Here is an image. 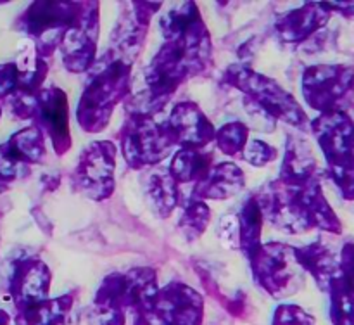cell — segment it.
<instances>
[{"label":"cell","mask_w":354,"mask_h":325,"mask_svg":"<svg viewBox=\"0 0 354 325\" xmlns=\"http://www.w3.org/2000/svg\"><path fill=\"white\" fill-rule=\"evenodd\" d=\"M277 180L290 189H301L315 182L311 175V166L306 162V158L299 151L296 142H289V145H286V156H283L282 168Z\"/></svg>","instance_id":"obj_24"},{"label":"cell","mask_w":354,"mask_h":325,"mask_svg":"<svg viewBox=\"0 0 354 325\" xmlns=\"http://www.w3.org/2000/svg\"><path fill=\"white\" fill-rule=\"evenodd\" d=\"M221 80L225 85L239 90L242 95L258 104L275 121H282L294 128H306V113L301 104L294 99L292 93L287 92L277 80L242 62L228 66Z\"/></svg>","instance_id":"obj_2"},{"label":"cell","mask_w":354,"mask_h":325,"mask_svg":"<svg viewBox=\"0 0 354 325\" xmlns=\"http://www.w3.org/2000/svg\"><path fill=\"white\" fill-rule=\"evenodd\" d=\"M273 325H310L306 315L292 304H282L275 313Z\"/></svg>","instance_id":"obj_29"},{"label":"cell","mask_w":354,"mask_h":325,"mask_svg":"<svg viewBox=\"0 0 354 325\" xmlns=\"http://www.w3.org/2000/svg\"><path fill=\"white\" fill-rule=\"evenodd\" d=\"M263 227H265V213H263L258 194H254L244 201L237 214L239 249L245 256V259L251 258L263 244Z\"/></svg>","instance_id":"obj_20"},{"label":"cell","mask_w":354,"mask_h":325,"mask_svg":"<svg viewBox=\"0 0 354 325\" xmlns=\"http://www.w3.org/2000/svg\"><path fill=\"white\" fill-rule=\"evenodd\" d=\"M31 124L50 140L55 156H64L73 147L68 93L57 85L44 86L35 100Z\"/></svg>","instance_id":"obj_11"},{"label":"cell","mask_w":354,"mask_h":325,"mask_svg":"<svg viewBox=\"0 0 354 325\" xmlns=\"http://www.w3.org/2000/svg\"><path fill=\"white\" fill-rule=\"evenodd\" d=\"M318 24H322V6L306 3L279 17L275 23V33L280 40L297 44L304 40Z\"/></svg>","instance_id":"obj_21"},{"label":"cell","mask_w":354,"mask_h":325,"mask_svg":"<svg viewBox=\"0 0 354 325\" xmlns=\"http://www.w3.org/2000/svg\"><path fill=\"white\" fill-rule=\"evenodd\" d=\"M73 297L66 296L45 299L30 306L19 308L17 325H64L66 315L71 310Z\"/></svg>","instance_id":"obj_22"},{"label":"cell","mask_w":354,"mask_h":325,"mask_svg":"<svg viewBox=\"0 0 354 325\" xmlns=\"http://www.w3.org/2000/svg\"><path fill=\"white\" fill-rule=\"evenodd\" d=\"M100 37V3L82 2L75 21L62 37L59 50L62 66L73 75L88 73L97 61Z\"/></svg>","instance_id":"obj_10"},{"label":"cell","mask_w":354,"mask_h":325,"mask_svg":"<svg viewBox=\"0 0 354 325\" xmlns=\"http://www.w3.org/2000/svg\"><path fill=\"white\" fill-rule=\"evenodd\" d=\"M158 292V272L152 266H133L104 277L95 294V306L118 311L133 310L137 313L154 306Z\"/></svg>","instance_id":"obj_7"},{"label":"cell","mask_w":354,"mask_h":325,"mask_svg":"<svg viewBox=\"0 0 354 325\" xmlns=\"http://www.w3.org/2000/svg\"><path fill=\"white\" fill-rule=\"evenodd\" d=\"M137 320H135V325H165L162 318L159 317L156 308H147V310L137 311Z\"/></svg>","instance_id":"obj_30"},{"label":"cell","mask_w":354,"mask_h":325,"mask_svg":"<svg viewBox=\"0 0 354 325\" xmlns=\"http://www.w3.org/2000/svg\"><path fill=\"white\" fill-rule=\"evenodd\" d=\"M2 111H3L2 109V104H0V118H2Z\"/></svg>","instance_id":"obj_33"},{"label":"cell","mask_w":354,"mask_h":325,"mask_svg":"<svg viewBox=\"0 0 354 325\" xmlns=\"http://www.w3.org/2000/svg\"><path fill=\"white\" fill-rule=\"evenodd\" d=\"M279 158V151L275 145L268 144V142L261 140V138H249L248 145H245L244 152H242V159L249 162L254 168H263L268 166Z\"/></svg>","instance_id":"obj_26"},{"label":"cell","mask_w":354,"mask_h":325,"mask_svg":"<svg viewBox=\"0 0 354 325\" xmlns=\"http://www.w3.org/2000/svg\"><path fill=\"white\" fill-rule=\"evenodd\" d=\"M47 156V138L30 124L10 135L0 144V182L10 183L26 178L33 166L41 165Z\"/></svg>","instance_id":"obj_13"},{"label":"cell","mask_w":354,"mask_h":325,"mask_svg":"<svg viewBox=\"0 0 354 325\" xmlns=\"http://www.w3.org/2000/svg\"><path fill=\"white\" fill-rule=\"evenodd\" d=\"M242 102H244L245 111H248L249 123H245V124L249 127V130L265 131V133H272V131H275L277 121L273 120L270 114H266L265 111L258 106V104H254L251 99H248V97H244V99H242Z\"/></svg>","instance_id":"obj_27"},{"label":"cell","mask_w":354,"mask_h":325,"mask_svg":"<svg viewBox=\"0 0 354 325\" xmlns=\"http://www.w3.org/2000/svg\"><path fill=\"white\" fill-rule=\"evenodd\" d=\"M161 9L162 3L159 2L123 3L116 26L111 35V47L107 48V52L113 57L133 64L144 50L152 16Z\"/></svg>","instance_id":"obj_12"},{"label":"cell","mask_w":354,"mask_h":325,"mask_svg":"<svg viewBox=\"0 0 354 325\" xmlns=\"http://www.w3.org/2000/svg\"><path fill=\"white\" fill-rule=\"evenodd\" d=\"M52 286V272L38 256H24L10 268L9 294L17 308L40 303L48 297Z\"/></svg>","instance_id":"obj_15"},{"label":"cell","mask_w":354,"mask_h":325,"mask_svg":"<svg viewBox=\"0 0 354 325\" xmlns=\"http://www.w3.org/2000/svg\"><path fill=\"white\" fill-rule=\"evenodd\" d=\"M162 124L175 149H206L214 144L216 127L192 100L176 102Z\"/></svg>","instance_id":"obj_14"},{"label":"cell","mask_w":354,"mask_h":325,"mask_svg":"<svg viewBox=\"0 0 354 325\" xmlns=\"http://www.w3.org/2000/svg\"><path fill=\"white\" fill-rule=\"evenodd\" d=\"M245 189V173L232 161L214 162L206 178L192 187V196L203 201H228Z\"/></svg>","instance_id":"obj_17"},{"label":"cell","mask_w":354,"mask_h":325,"mask_svg":"<svg viewBox=\"0 0 354 325\" xmlns=\"http://www.w3.org/2000/svg\"><path fill=\"white\" fill-rule=\"evenodd\" d=\"M82 2H31L14 21V28L30 38L37 54L48 61L75 21Z\"/></svg>","instance_id":"obj_5"},{"label":"cell","mask_w":354,"mask_h":325,"mask_svg":"<svg viewBox=\"0 0 354 325\" xmlns=\"http://www.w3.org/2000/svg\"><path fill=\"white\" fill-rule=\"evenodd\" d=\"M144 190L152 213L162 220L171 216L182 203V187L173 180L168 168H161V165L149 168Z\"/></svg>","instance_id":"obj_18"},{"label":"cell","mask_w":354,"mask_h":325,"mask_svg":"<svg viewBox=\"0 0 354 325\" xmlns=\"http://www.w3.org/2000/svg\"><path fill=\"white\" fill-rule=\"evenodd\" d=\"M7 320H9L7 313H6V311L0 310V325H7Z\"/></svg>","instance_id":"obj_31"},{"label":"cell","mask_w":354,"mask_h":325,"mask_svg":"<svg viewBox=\"0 0 354 325\" xmlns=\"http://www.w3.org/2000/svg\"><path fill=\"white\" fill-rule=\"evenodd\" d=\"M248 261L254 282L277 299L290 296L303 286V268L289 244L263 242Z\"/></svg>","instance_id":"obj_6"},{"label":"cell","mask_w":354,"mask_h":325,"mask_svg":"<svg viewBox=\"0 0 354 325\" xmlns=\"http://www.w3.org/2000/svg\"><path fill=\"white\" fill-rule=\"evenodd\" d=\"M249 135H251V130L244 121H228V123L216 128L214 145L227 158L242 159V152L248 145Z\"/></svg>","instance_id":"obj_25"},{"label":"cell","mask_w":354,"mask_h":325,"mask_svg":"<svg viewBox=\"0 0 354 325\" xmlns=\"http://www.w3.org/2000/svg\"><path fill=\"white\" fill-rule=\"evenodd\" d=\"M159 30L165 41L175 44L189 57L197 76L209 71L213 66V41L196 2L169 6L159 16Z\"/></svg>","instance_id":"obj_3"},{"label":"cell","mask_w":354,"mask_h":325,"mask_svg":"<svg viewBox=\"0 0 354 325\" xmlns=\"http://www.w3.org/2000/svg\"><path fill=\"white\" fill-rule=\"evenodd\" d=\"M9 189H10L9 185H6V183H2V182H0V194L7 192V190H9Z\"/></svg>","instance_id":"obj_32"},{"label":"cell","mask_w":354,"mask_h":325,"mask_svg":"<svg viewBox=\"0 0 354 325\" xmlns=\"http://www.w3.org/2000/svg\"><path fill=\"white\" fill-rule=\"evenodd\" d=\"M183 206L182 214H180L178 220V232L185 237V241L194 242L197 239L203 237L206 234L207 227L211 223V218H213V213H211V207L206 201L197 199L190 194L185 201L182 197Z\"/></svg>","instance_id":"obj_23"},{"label":"cell","mask_w":354,"mask_h":325,"mask_svg":"<svg viewBox=\"0 0 354 325\" xmlns=\"http://www.w3.org/2000/svg\"><path fill=\"white\" fill-rule=\"evenodd\" d=\"M116 161L118 145L113 140H95L86 145L71 175L76 192L95 203L109 199L116 189Z\"/></svg>","instance_id":"obj_9"},{"label":"cell","mask_w":354,"mask_h":325,"mask_svg":"<svg viewBox=\"0 0 354 325\" xmlns=\"http://www.w3.org/2000/svg\"><path fill=\"white\" fill-rule=\"evenodd\" d=\"M194 76L197 73L189 57L175 44L165 41L145 68V90L142 93L151 113L158 116L180 86Z\"/></svg>","instance_id":"obj_8"},{"label":"cell","mask_w":354,"mask_h":325,"mask_svg":"<svg viewBox=\"0 0 354 325\" xmlns=\"http://www.w3.org/2000/svg\"><path fill=\"white\" fill-rule=\"evenodd\" d=\"M133 64L113 57L109 52L97 59L88 71L76 106V123L85 133H100L109 127L120 104L131 95Z\"/></svg>","instance_id":"obj_1"},{"label":"cell","mask_w":354,"mask_h":325,"mask_svg":"<svg viewBox=\"0 0 354 325\" xmlns=\"http://www.w3.org/2000/svg\"><path fill=\"white\" fill-rule=\"evenodd\" d=\"M216 162V152L211 149H176L168 171L180 187H196L203 182Z\"/></svg>","instance_id":"obj_19"},{"label":"cell","mask_w":354,"mask_h":325,"mask_svg":"<svg viewBox=\"0 0 354 325\" xmlns=\"http://www.w3.org/2000/svg\"><path fill=\"white\" fill-rule=\"evenodd\" d=\"M116 137L118 152H121L128 168L135 171L159 166L175 152L162 121L151 114H127Z\"/></svg>","instance_id":"obj_4"},{"label":"cell","mask_w":354,"mask_h":325,"mask_svg":"<svg viewBox=\"0 0 354 325\" xmlns=\"http://www.w3.org/2000/svg\"><path fill=\"white\" fill-rule=\"evenodd\" d=\"M17 83H19V75H17L16 62L0 64V104L16 92Z\"/></svg>","instance_id":"obj_28"},{"label":"cell","mask_w":354,"mask_h":325,"mask_svg":"<svg viewBox=\"0 0 354 325\" xmlns=\"http://www.w3.org/2000/svg\"><path fill=\"white\" fill-rule=\"evenodd\" d=\"M165 325H201L204 311L203 296L183 282H169L159 289L154 303Z\"/></svg>","instance_id":"obj_16"}]
</instances>
